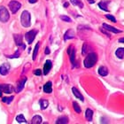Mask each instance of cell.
<instances>
[{"label":"cell","mask_w":124,"mask_h":124,"mask_svg":"<svg viewBox=\"0 0 124 124\" xmlns=\"http://www.w3.org/2000/svg\"><path fill=\"white\" fill-rule=\"evenodd\" d=\"M97 60H98V56L95 52H91V53H89L87 55V57L85 58L84 60V67H87V68H91V67H94L95 64L97 63Z\"/></svg>","instance_id":"obj_1"},{"label":"cell","mask_w":124,"mask_h":124,"mask_svg":"<svg viewBox=\"0 0 124 124\" xmlns=\"http://www.w3.org/2000/svg\"><path fill=\"white\" fill-rule=\"evenodd\" d=\"M21 25L24 28H29L30 26V13L28 11H23L21 15Z\"/></svg>","instance_id":"obj_2"},{"label":"cell","mask_w":124,"mask_h":124,"mask_svg":"<svg viewBox=\"0 0 124 124\" xmlns=\"http://www.w3.org/2000/svg\"><path fill=\"white\" fill-rule=\"evenodd\" d=\"M10 18L9 13L7 9L4 6H0V21L1 22H6Z\"/></svg>","instance_id":"obj_3"},{"label":"cell","mask_w":124,"mask_h":124,"mask_svg":"<svg viewBox=\"0 0 124 124\" xmlns=\"http://www.w3.org/2000/svg\"><path fill=\"white\" fill-rule=\"evenodd\" d=\"M9 8H10L11 12L13 13H16L18 12V10L21 7V4L18 1H15V0H12L10 3H9Z\"/></svg>","instance_id":"obj_4"},{"label":"cell","mask_w":124,"mask_h":124,"mask_svg":"<svg viewBox=\"0 0 124 124\" xmlns=\"http://www.w3.org/2000/svg\"><path fill=\"white\" fill-rule=\"evenodd\" d=\"M36 34H37V30H30L29 32H27L26 35H25V38H26V41L28 44H32L34 39L36 38Z\"/></svg>","instance_id":"obj_5"},{"label":"cell","mask_w":124,"mask_h":124,"mask_svg":"<svg viewBox=\"0 0 124 124\" xmlns=\"http://www.w3.org/2000/svg\"><path fill=\"white\" fill-rule=\"evenodd\" d=\"M67 53L69 54V57H70V61L72 63L73 66H75V50L74 48L73 45L68 47V50H67Z\"/></svg>","instance_id":"obj_6"},{"label":"cell","mask_w":124,"mask_h":124,"mask_svg":"<svg viewBox=\"0 0 124 124\" xmlns=\"http://www.w3.org/2000/svg\"><path fill=\"white\" fill-rule=\"evenodd\" d=\"M11 68V66L9 63H4L0 66V75H6L9 73Z\"/></svg>","instance_id":"obj_7"},{"label":"cell","mask_w":124,"mask_h":124,"mask_svg":"<svg viewBox=\"0 0 124 124\" xmlns=\"http://www.w3.org/2000/svg\"><path fill=\"white\" fill-rule=\"evenodd\" d=\"M13 37H14V41H15L16 44H17L18 46L21 47L22 49H25V45L22 44V36H21V35L15 34V35H13Z\"/></svg>","instance_id":"obj_8"},{"label":"cell","mask_w":124,"mask_h":124,"mask_svg":"<svg viewBox=\"0 0 124 124\" xmlns=\"http://www.w3.org/2000/svg\"><path fill=\"white\" fill-rule=\"evenodd\" d=\"M0 91H2V92L10 94L13 91V88L10 84H0Z\"/></svg>","instance_id":"obj_9"},{"label":"cell","mask_w":124,"mask_h":124,"mask_svg":"<svg viewBox=\"0 0 124 124\" xmlns=\"http://www.w3.org/2000/svg\"><path fill=\"white\" fill-rule=\"evenodd\" d=\"M26 82H27V77H23L21 80H20V82L18 83V86H17V88H16V92L20 93L23 90L24 85H25Z\"/></svg>","instance_id":"obj_10"},{"label":"cell","mask_w":124,"mask_h":124,"mask_svg":"<svg viewBox=\"0 0 124 124\" xmlns=\"http://www.w3.org/2000/svg\"><path fill=\"white\" fill-rule=\"evenodd\" d=\"M52 61H51V60H46L45 64H44V75H46L47 74L50 72V70L52 69Z\"/></svg>","instance_id":"obj_11"},{"label":"cell","mask_w":124,"mask_h":124,"mask_svg":"<svg viewBox=\"0 0 124 124\" xmlns=\"http://www.w3.org/2000/svg\"><path fill=\"white\" fill-rule=\"evenodd\" d=\"M102 26H103V28L106 29V30H108V31H110V32H113V33H121V32H122L121 30L115 29L114 27L110 26V25H108V24H105V23H104Z\"/></svg>","instance_id":"obj_12"},{"label":"cell","mask_w":124,"mask_h":124,"mask_svg":"<svg viewBox=\"0 0 124 124\" xmlns=\"http://www.w3.org/2000/svg\"><path fill=\"white\" fill-rule=\"evenodd\" d=\"M72 91L73 93H74V95H75V97L76 98H78V99H80L81 101H83L84 100V98H83V96L82 95V93L80 92V91H78L77 89L75 88V87H74V88H72Z\"/></svg>","instance_id":"obj_13"},{"label":"cell","mask_w":124,"mask_h":124,"mask_svg":"<svg viewBox=\"0 0 124 124\" xmlns=\"http://www.w3.org/2000/svg\"><path fill=\"white\" fill-rule=\"evenodd\" d=\"M44 91L45 93H52V82H47L44 85Z\"/></svg>","instance_id":"obj_14"},{"label":"cell","mask_w":124,"mask_h":124,"mask_svg":"<svg viewBox=\"0 0 124 124\" xmlns=\"http://www.w3.org/2000/svg\"><path fill=\"white\" fill-rule=\"evenodd\" d=\"M75 37V32L72 30V29H69V30H67L64 36V39L65 41H67V40H69V39H73Z\"/></svg>","instance_id":"obj_15"},{"label":"cell","mask_w":124,"mask_h":124,"mask_svg":"<svg viewBox=\"0 0 124 124\" xmlns=\"http://www.w3.org/2000/svg\"><path fill=\"white\" fill-rule=\"evenodd\" d=\"M98 74L101 75V76H106V75H108V69H107V67H100L98 68Z\"/></svg>","instance_id":"obj_16"},{"label":"cell","mask_w":124,"mask_h":124,"mask_svg":"<svg viewBox=\"0 0 124 124\" xmlns=\"http://www.w3.org/2000/svg\"><path fill=\"white\" fill-rule=\"evenodd\" d=\"M109 4V1H102V2L98 3V6L100 7V9L108 12V8H107V5Z\"/></svg>","instance_id":"obj_17"},{"label":"cell","mask_w":124,"mask_h":124,"mask_svg":"<svg viewBox=\"0 0 124 124\" xmlns=\"http://www.w3.org/2000/svg\"><path fill=\"white\" fill-rule=\"evenodd\" d=\"M39 104H40V108H41L42 110L46 109L47 107H48V106H49V102L47 100H45V99H40Z\"/></svg>","instance_id":"obj_18"},{"label":"cell","mask_w":124,"mask_h":124,"mask_svg":"<svg viewBox=\"0 0 124 124\" xmlns=\"http://www.w3.org/2000/svg\"><path fill=\"white\" fill-rule=\"evenodd\" d=\"M85 116H86V119L88 120L89 122H91V121H92V118H93V111L91 110V109H87V110H86Z\"/></svg>","instance_id":"obj_19"},{"label":"cell","mask_w":124,"mask_h":124,"mask_svg":"<svg viewBox=\"0 0 124 124\" xmlns=\"http://www.w3.org/2000/svg\"><path fill=\"white\" fill-rule=\"evenodd\" d=\"M42 121H43V119H42L41 116L35 115V116L32 118V120H31V122L33 124H40V123H42Z\"/></svg>","instance_id":"obj_20"},{"label":"cell","mask_w":124,"mask_h":124,"mask_svg":"<svg viewBox=\"0 0 124 124\" xmlns=\"http://www.w3.org/2000/svg\"><path fill=\"white\" fill-rule=\"evenodd\" d=\"M115 55H116L117 57L119 58V59H123L124 57V48H118L116 50V52H115Z\"/></svg>","instance_id":"obj_21"},{"label":"cell","mask_w":124,"mask_h":124,"mask_svg":"<svg viewBox=\"0 0 124 124\" xmlns=\"http://www.w3.org/2000/svg\"><path fill=\"white\" fill-rule=\"evenodd\" d=\"M56 123L57 124H67V123H68V118H67V116L60 117V118L57 120Z\"/></svg>","instance_id":"obj_22"},{"label":"cell","mask_w":124,"mask_h":124,"mask_svg":"<svg viewBox=\"0 0 124 124\" xmlns=\"http://www.w3.org/2000/svg\"><path fill=\"white\" fill-rule=\"evenodd\" d=\"M16 121H17V122H19V123H28V122L26 121V119H25V117L23 116V114H20V115H17L16 116Z\"/></svg>","instance_id":"obj_23"},{"label":"cell","mask_w":124,"mask_h":124,"mask_svg":"<svg viewBox=\"0 0 124 124\" xmlns=\"http://www.w3.org/2000/svg\"><path fill=\"white\" fill-rule=\"evenodd\" d=\"M70 1H71V3H72L74 5H76V6H78V7H80V8L83 7V4L81 0H70Z\"/></svg>","instance_id":"obj_24"},{"label":"cell","mask_w":124,"mask_h":124,"mask_svg":"<svg viewBox=\"0 0 124 124\" xmlns=\"http://www.w3.org/2000/svg\"><path fill=\"white\" fill-rule=\"evenodd\" d=\"M39 46H40V43H37L36 44V46H35V49H34V53H33V60H36V56H37V53H38V49H39Z\"/></svg>","instance_id":"obj_25"},{"label":"cell","mask_w":124,"mask_h":124,"mask_svg":"<svg viewBox=\"0 0 124 124\" xmlns=\"http://www.w3.org/2000/svg\"><path fill=\"white\" fill-rule=\"evenodd\" d=\"M13 100V96H12V97H5V98H3L2 101L4 102V103H6V104H10L12 101Z\"/></svg>","instance_id":"obj_26"},{"label":"cell","mask_w":124,"mask_h":124,"mask_svg":"<svg viewBox=\"0 0 124 124\" xmlns=\"http://www.w3.org/2000/svg\"><path fill=\"white\" fill-rule=\"evenodd\" d=\"M73 107H74V110H75L76 113L80 114V113H81V108H80V106H79V105H78L76 102H73Z\"/></svg>","instance_id":"obj_27"},{"label":"cell","mask_w":124,"mask_h":124,"mask_svg":"<svg viewBox=\"0 0 124 124\" xmlns=\"http://www.w3.org/2000/svg\"><path fill=\"white\" fill-rule=\"evenodd\" d=\"M60 19H61L63 21H66V22H71V21H72V20H71L69 17H67V16H66V15L60 16Z\"/></svg>","instance_id":"obj_28"},{"label":"cell","mask_w":124,"mask_h":124,"mask_svg":"<svg viewBox=\"0 0 124 124\" xmlns=\"http://www.w3.org/2000/svg\"><path fill=\"white\" fill-rule=\"evenodd\" d=\"M20 54H21V52H20V50H18V51L15 52V54L11 55V56H7V58H10V59H15V58H19V57H20Z\"/></svg>","instance_id":"obj_29"},{"label":"cell","mask_w":124,"mask_h":124,"mask_svg":"<svg viewBox=\"0 0 124 124\" xmlns=\"http://www.w3.org/2000/svg\"><path fill=\"white\" fill-rule=\"evenodd\" d=\"M87 52H88V45L87 44H84L83 46V51H82V53L83 55H86L87 54Z\"/></svg>","instance_id":"obj_30"},{"label":"cell","mask_w":124,"mask_h":124,"mask_svg":"<svg viewBox=\"0 0 124 124\" xmlns=\"http://www.w3.org/2000/svg\"><path fill=\"white\" fill-rule=\"evenodd\" d=\"M106 17L107 19H109V20H110V21H113V22H116V19L114 18V16H112V15H110V14H106Z\"/></svg>","instance_id":"obj_31"},{"label":"cell","mask_w":124,"mask_h":124,"mask_svg":"<svg viewBox=\"0 0 124 124\" xmlns=\"http://www.w3.org/2000/svg\"><path fill=\"white\" fill-rule=\"evenodd\" d=\"M34 75H42V71L41 69H36L34 71Z\"/></svg>","instance_id":"obj_32"},{"label":"cell","mask_w":124,"mask_h":124,"mask_svg":"<svg viewBox=\"0 0 124 124\" xmlns=\"http://www.w3.org/2000/svg\"><path fill=\"white\" fill-rule=\"evenodd\" d=\"M50 53V49L48 47H46V49H45V54H49Z\"/></svg>","instance_id":"obj_33"},{"label":"cell","mask_w":124,"mask_h":124,"mask_svg":"<svg viewBox=\"0 0 124 124\" xmlns=\"http://www.w3.org/2000/svg\"><path fill=\"white\" fill-rule=\"evenodd\" d=\"M119 43H122V44H124V37L119 39Z\"/></svg>","instance_id":"obj_34"},{"label":"cell","mask_w":124,"mask_h":124,"mask_svg":"<svg viewBox=\"0 0 124 124\" xmlns=\"http://www.w3.org/2000/svg\"><path fill=\"white\" fill-rule=\"evenodd\" d=\"M29 3H30V4H34V3L37 2V0H29Z\"/></svg>","instance_id":"obj_35"},{"label":"cell","mask_w":124,"mask_h":124,"mask_svg":"<svg viewBox=\"0 0 124 124\" xmlns=\"http://www.w3.org/2000/svg\"><path fill=\"white\" fill-rule=\"evenodd\" d=\"M88 2L90 3V4H94V3H95V0H88Z\"/></svg>","instance_id":"obj_36"},{"label":"cell","mask_w":124,"mask_h":124,"mask_svg":"<svg viewBox=\"0 0 124 124\" xmlns=\"http://www.w3.org/2000/svg\"><path fill=\"white\" fill-rule=\"evenodd\" d=\"M64 6H65V7H67V6H68V3H65Z\"/></svg>","instance_id":"obj_37"}]
</instances>
